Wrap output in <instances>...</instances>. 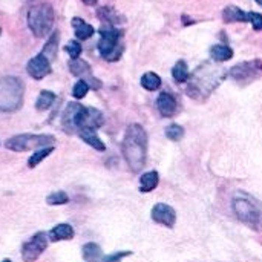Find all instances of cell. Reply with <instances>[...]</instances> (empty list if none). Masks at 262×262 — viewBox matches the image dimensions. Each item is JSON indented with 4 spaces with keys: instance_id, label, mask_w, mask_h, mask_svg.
<instances>
[{
    "instance_id": "1",
    "label": "cell",
    "mask_w": 262,
    "mask_h": 262,
    "mask_svg": "<svg viewBox=\"0 0 262 262\" xmlns=\"http://www.w3.org/2000/svg\"><path fill=\"white\" fill-rule=\"evenodd\" d=\"M123 155L132 172H140L146 164L147 134L140 124H130L123 140Z\"/></svg>"
},
{
    "instance_id": "2",
    "label": "cell",
    "mask_w": 262,
    "mask_h": 262,
    "mask_svg": "<svg viewBox=\"0 0 262 262\" xmlns=\"http://www.w3.org/2000/svg\"><path fill=\"white\" fill-rule=\"evenodd\" d=\"M25 88L17 77H0V112H15L23 104Z\"/></svg>"
},
{
    "instance_id": "3",
    "label": "cell",
    "mask_w": 262,
    "mask_h": 262,
    "mask_svg": "<svg viewBox=\"0 0 262 262\" xmlns=\"http://www.w3.org/2000/svg\"><path fill=\"white\" fill-rule=\"evenodd\" d=\"M28 26L35 37L38 38L48 37V34H51L54 26L52 6L48 3H40L32 6L28 12Z\"/></svg>"
},
{
    "instance_id": "4",
    "label": "cell",
    "mask_w": 262,
    "mask_h": 262,
    "mask_svg": "<svg viewBox=\"0 0 262 262\" xmlns=\"http://www.w3.org/2000/svg\"><path fill=\"white\" fill-rule=\"evenodd\" d=\"M55 138L52 135H34V134H20L15 137H11L6 140L5 146L6 149L12 152H26L31 149H41L49 147L54 144Z\"/></svg>"
},
{
    "instance_id": "5",
    "label": "cell",
    "mask_w": 262,
    "mask_h": 262,
    "mask_svg": "<svg viewBox=\"0 0 262 262\" xmlns=\"http://www.w3.org/2000/svg\"><path fill=\"white\" fill-rule=\"evenodd\" d=\"M100 41H98V51L107 61H117L120 55L123 54V48L118 45L120 40V31H117L112 26H104L100 29Z\"/></svg>"
},
{
    "instance_id": "6",
    "label": "cell",
    "mask_w": 262,
    "mask_h": 262,
    "mask_svg": "<svg viewBox=\"0 0 262 262\" xmlns=\"http://www.w3.org/2000/svg\"><path fill=\"white\" fill-rule=\"evenodd\" d=\"M233 212L239 221L246 223L247 226H258L261 223V210L256 203L249 198L247 195H238L233 200Z\"/></svg>"
},
{
    "instance_id": "7",
    "label": "cell",
    "mask_w": 262,
    "mask_h": 262,
    "mask_svg": "<svg viewBox=\"0 0 262 262\" xmlns=\"http://www.w3.org/2000/svg\"><path fill=\"white\" fill-rule=\"evenodd\" d=\"M48 244H49L48 233L45 232L35 233L28 243L21 246V259L25 262H35L48 249Z\"/></svg>"
},
{
    "instance_id": "8",
    "label": "cell",
    "mask_w": 262,
    "mask_h": 262,
    "mask_svg": "<svg viewBox=\"0 0 262 262\" xmlns=\"http://www.w3.org/2000/svg\"><path fill=\"white\" fill-rule=\"evenodd\" d=\"M262 72V60H253L247 63L236 64L230 69V77L236 81H249L255 78L256 74Z\"/></svg>"
},
{
    "instance_id": "9",
    "label": "cell",
    "mask_w": 262,
    "mask_h": 262,
    "mask_svg": "<svg viewBox=\"0 0 262 262\" xmlns=\"http://www.w3.org/2000/svg\"><path fill=\"white\" fill-rule=\"evenodd\" d=\"M83 112H84V106H81L80 103H69L66 106L63 112V118H61V123L66 132H75V130L78 132Z\"/></svg>"
},
{
    "instance_id": "10",
    "label": "cell",
    "mask_w": 262,
    "mask_h": 262,
    "mask_svg": "<svg viewBox=\"0 0 262 262\" xmlns=\"http://www.w3.org/2000/svg\"><path fill=\"white\" fill-rule=\"evenodd\" d=\"M26 71H28V74H29L32 78L41 80V78H45L46 75H49L51 71H52V68H51V60H49L48 57H45V55L40 52V54H37L35 57H32V58L28 61Z\"/></svg>"
},
{
    "instance_id": "11",
    "label": "cell",
    "mask_w": 262,
    "mask_h": 262,
    "mask_svg": "<svg viewBox=\"0 0 262 262\" xmlns=\"http://www.w3.org/2000/svg\"><path fill=\"white\" fill-rule=\"evenodd\" d=\"M69 71H71L72 75L80 77L81 80H84V81L89 84V88H92V89H100V88H101V83H100L97 78L92 77V74H91V72H92V71H91V66H89L84 60H80V58L71 60V63H69Z\"/></svg>"
},
{
    "instance_id": "12",
    "label": "cell",
    "mask_w": 262,
    "mask_h": 262,
    "mask_svg": "<svg viewBox=\"0 0 262 262\" xmlns=\"http://www.w3.org/2000/svg\"><path fill=\"white\" fill-rule=\"evenodd\" d=\"M152 220L157 223V224H161V226H166L169 229H172L177 223V213L175 210L164 204V203H158L154 209H152Z\"/></svg>"
},
{
    "instance_id": "13",
    "label": "cell",
    "mask_w": 262,
    "mask_h": 262,
    "mask_svg": "<svg viewBox=\"0 0 262 262\" xmlns=\"http://www.w3.org/2000/svg\"><path fill=\"white\" fill-rule=\"evenodd\" d=\"M104 123V118H103V114L94 107H84V112L81 115V120H80V127L78 130L81 129H92V130H97L98 127H101Z\"/></svg>"
},
{
    "instance_id": "14",
    "label": "cell",
    "mask_w": 262,
    "mask_h": 262,
    "mask_svg": "<svg viewBox=\"0 0 262 262\" xmlns=\"http://www.w3.org/2000/svg\"><path fill=\"white\" fill-rule=\"evenodd\" d=\"M157 107L163 117L170 118L177 114V100L172 94L163 92V94H160V97L157 100Z\"/></svg>"
},
{
    "instance_id": "15",
    "label": "cell",
    "mask_w": 262,
    "mask_h": 262,
    "mask_svg": "<svg viewBox=\"0 0 262 262\" xmlns=\"http://www.w3.org/2000/svg\"><path fill=\"white\" fill-rule=\"evenodd\" d=\"M74 235H75V232H74L72 226H69V224H58L54 229H51V232L48 233L49 241H52V243L69 241L74 238Z\"/></svg>"
},
{
    "instance_id": "16",
    "label": "cell",
    "mask_w": 262,
    "mask_h": 262,
    "mask_svg": "<svg viewBox=\"0 0 262 262\" xmlns=\"http://www.w3.org/2000/svg\"><path fill=\"white\" fill-rule=\"evenodd\" d=\"M223 18L226 23H233V21H250V12L243 11L238 6H227L223 12Z\"/></svg>"
},
{
    "instance_id": "17",
    "label": "cell",
    "mask_w": 262,
    "mask_h": 262,
    "mask_svg": "<svg viewBox=\"0 0 262 262\" xmlns=\"http://www.w3.org/2000/svg\"><path fill=\"white\" fill-rule=\"evenodd\" d=\"M78 137L86 144H89L91 147H94L95 150H98V152H104L106 150L104 143L98 138V135L95 134V130H92V129H81V130H78Z\"/></svg>"
},
{
    "instance_id": "18",
    "label": "cell",
    "mask_w": 262,
    "mask_h": 262,
    "mask_svg": "<svg viewBox=\"0 0 262 262\" xmlns=\"http://www.w3.org/2000/svg\"><path fill=\"white\" fill-rule=\"evenodd\" d=\"M72 26H74V31H75L77 38H80V40H88L95 32V29L89 23H86L84 20H81L78 17H74L72 18Z\"/></svg>"
},
{
    "instance_id": "19",
    "label": "cell",
    "mask_w": 262,
    "mask_h": 262,
    "mask_svg": "<svg viewBox=\"0 0 262 262\" xmlns=\"http://www.w3.org/2000/svg\"><path fill=\"white\" fill-rule=\"evenodd\" d=\"M158 183H160L158 172H155V170L147 172V173L141 175V178H140V190H141V192H144V193L152 192V190H155V189H157Z\"/></svg>"
},
{
    "instance_id": "20",
    "label": "cell",
    "mask_w": 262,
    "mask_h": 262,
    "mask_svg": "<svg viewBox=\"0 0 262 262\" xmlns=\"http://www.w3.org/2000/svg\"><path fill=\"white\" fill-rule=\"evenodd\" d=\"M81 255H83V259L86 262H97L101 259L103 252H101L100 246H97L95 243H88L83 246Z\"/></svg>"
},
{
    "instance_id": "21",
    "label": "cell",
    "mask_w": 262,
    "mask_h": 262,
    "mask_svg": "<svg viewBox=\"0 0 262 262\" xmlns=\"http://www.w3.org/2000/svg\"><path fill=\"white\" fill-rule=\"evenodd\" d=\"M210 55H212V58L215 61H220L221 63V61L230 60L233 57V51H232V48H229L226 45H215L210 49Z\"/></svg>"
},
{
    "instance_id": "22",
    "label": "cell",
    "mask_w": 262,
    "mask_h": 262,
    "mask_svg": "<svg viewBox=\"0 0 262 262\" xmlns=\"http://www.w3.org/2000/svg\"><path fill=\"white\" fill-rule=\"evenodd\" d=\"M54 152V147L52 146H49V147H41V149H37L31 157H29V160H28V167L29 169H34V167H37L46 157H49L51 154Z\"/></svg>"
},
{
    "instance_id": "23",
    "label": "cell",
    "mask_w": 262,
    "mask_h": 262,
    "mask_svg": "<svg viewBox=\"0 0 262 262\" xmlns=\"http://www.w3.org/2000/svg\"><path fill=\"white\" fill-rule=\"evenodd\" d=\"M54 101H55V94L54 92H51V91H41L38 94L37 101H35V107L38 111H48L52 106Z\"/></svg>"
},
{
    "instance_id": "24",
    "label": "cell",
    "mask_w": 262,
    "mask_h": 262,
    "mask_svg": "<svg viewBox=\"0 0 262 262\" xmlns=\"http://www.w3.org/2000/svg\"><path fill=\"white\" fill-rule=\"evenodd\" d=\"M141 86L146 91H157L161 86V78L155 72H146L141 77Z\"/></svg>"
},
{
    "instance_id": "25",
    "label": "cell",
    "mask_w": 262,
    "mask_h": 262,
    "mask_svg": "<svg viewBox=\"0 0 262 262\" xmlns=\"http://www.w3.org/2000/svg\"><path fill=\"white\" fill-rule=\"evenodd\" d=\"M172 75H173L175 81H178V83H186L189 80V68L184 60L177 61V64L172 69Z\"/></svg>"
},
{
    "instance_id": "26",
    "label": "cell",
    "mask_w": 262,
    "mask_h": 262,
    "mask_svg": "<svg viewBox=\"0 0 262 262\" xmlns=\"http://www.w3.org/2000/svg\"><path fill=\"white\" fill-rule=\"evenodd\" d=\"M46 203H48L49 206H63V204H68V203H69V196L66 195V192L57 190V192H52V193L46 198Z\"/></svg>"
},
{
    "instance_id": "27",
    "label": "cell",
    "mask_w": 262,
    "mask_h": 262,
    "mask_svg": "<svg viewBox=\"0 0 262 262\" xmlns=\"http://www.w3.org/2000/svg\"><path fill=\"white\" fill-rule=\"evenodd\" d=\"M57 49H58V43H57V34H52L51 38L48 40V43L45 45V49L41 51V54L45 57H48L51 61L54 60L55 54H57Z\"/></svg>"
},
{
    "instance_id": "28",
    "label": "cell",
    "mask_w": 262,
    "mask_h": 262,
    "mask_svg": "<svg viewBox=\"0 0 262 262\" xmlns=\"http://www.w3.org/2000/svg\"><path fill=\"white\" fill-rule=\"evenodd\" d=\"M166 137L172 141H180L184 137V129L178 124H170L166 129Z\"/></svg>"
},
{
    "instance_id": "29",
    "label": "cell",
    "mask_w": 262,
    "mask_h": 262,
    "mask_svg": "<svg viewBox=\"0 0 262 262\" xmlns=\"http://www.w3.org/2000/svg\"><path fill=\"white\" fill-rule=\"evenodd\" d=\"M88 91H89V84H88L84 80H78V81L74 84L72 95H74L77 100H80V98H84V97H86Z\"/></svg>"
},
{
    "instance_id": "30",
    "label": "cell",
    "mask_w": 262,
    "mask_h": 262,
    "mask_svg": "<svg viewBox=\"0 0 262 262\" xmlns=\"http://www.w3.org/2000/svg\"><path fill=\"white\" fill-rule=\"evenodd\" d=\"M64 51L71 55L72 60H75V58H78L80 54H81V45H80L78 41L72 40V41H69V43L64 46Z\"/></svg>"
},
{
    "instance_id": "31",
    "label": "cell",
    "mask_w": 262,
    "mask_h": 262,
    "mask_svg": "<svg viewBox=\"0 0 262 262\" xmlns=\"http://www.w3.org/2000/svg\"><path fill=\"white\" fill-rule=\"evenodd\" d=\"M130 255H132V252H117V253H112V255L103 258L101 262H121L123 261V258L130 256Z\"/></svg>"
},
{
    "instance_id": "32",
    "label": "cell",
    "mask_w": 262,
    "mask_h": 262,
    "mask_svg": "<svg viewBox=\"0 0 262 262\" xmlns=\"http://www.w3.org/2000/svg\"><path fill=\"white\" fill-rule=\"evenodd\" d=\"M250 23L255 31H262V14L250 12Z\"/></svg>"
},
{
    "instance_id": "33",
    "label": "cell",
    "mask_w": 262,
    "mask_h": 262,
    "mask_svg": "<svg viewBox=\"0 0 262 262\" xmlns=\"http://www.w3.org/2000/svg\"><path fill=\"white\" fill-rule=\"evenodd\" d=\"M84 5H95L97 3V0H81Z\"/></svg>"
},
{
    "instance_id": "34",
    "label": "cell",
    "mask_w": 262,
    "mask_h": 262,
    "mask_svg": "<svg viewBox=\"0 0 262 262\" xmlns=\"http://www.w3.org/2000/svg\"><path fill=\"white\" fill-rule=\"evenodd\" d=\"M2 262H12V261H11V259H8V258H6V259H3V261H2Z\"/></svg>"
},
{
    "instance_id": "35",
    "label": "cell",
    "mask_w": 262,
    "mask_h": 262,
    "mask_svg": "<svg viewBox=\"0 0 262 262\" xmlns=\"http://www.w3.org/2000/svg\"><path fill=\"white\" fill-rule=\"evenodd\" d=\"M255 2H258V3H259V5L262 6V0H255Z\"/></svg>"
},
{
    "instance_id": "36",
    "label": "cell",
    "mask_w": 262,
    "mask_h": 262,
    "mask_svg": "<svg viewBox=\"0 0 262 262\" xmlns=\"http://www.w3.org/2000/svg\"><path fill=\"white\" fill-rule=\"evenodd\" d=\"M0 32H2V29H0Z\"/></svg>"
}]
</instances>
